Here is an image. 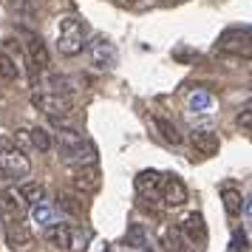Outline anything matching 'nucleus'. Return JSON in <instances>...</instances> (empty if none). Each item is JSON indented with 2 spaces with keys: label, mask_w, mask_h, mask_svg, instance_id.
<instances>
[{
  "label": "nucleus",
  "mask_w": 252,
  "mask_h": 252,
  "mask_svg": "<svg viewBox=\"0 0 252 252\" xmlns=\"http://www.w3.org/2000/svg\"><path fill=\"white\" fill-rule=\"evenodd\" d=\"M57 148H60V159L65 161V164H74V167H80V164H94V161H96V148H94L82 133L68 130V127L57 133Z\"/></svg>",
  "instance_id": "nucleus-1"
},
{
  "label": "nucleus",
  "mask_w": 252,
  "mask_h": 252,
  "mask_svg": "<svg viewBox=\"0 0 252 252\" xmlns=\"http://www.w3.org/2000/svg\"><path fill=\"white\" fill-rule=\"evenodd\" d=\"M88 43V26L77 14H65L57 23V48L65 57H77Z\"/></svg>",
  "instance_id": "nucleus-2"
},
{
  "label": "nucleus",
  "mask_w": 252,
  "mask_h": 252,
  "mask_svg": "<svg viewBox=\"0 0 252 252\" xmlns=\"http://www.w3.org/2000/svg\"><path fill=\"white\" fill-rule=\"evenodd\" d=\"M32 105L37 111H43L46 116H51V119H63V116L74 114V102L60 91H34L32 94Z\"/></svg>",
  "instance_id": "nucleus-3"
},
{
  "label": "nucleus",
  "mask_w": 252,
  "mask_h": 252,
  "mask_svg": "<svg viewBox=\"0 0 252 252\" xmlns=\"http://www.w3.org/2000/svg\"><path fill=\"white\" fill-rule=\"evenodd\" d=\"M0 170L9 179H26L32 173V161L20 148H14L12 142H0Z\"/></svg>",
  "instance_id": "nucleus-4"
},
{
  "label": "nucleus",
  "mask_w": 252,
  "mask_h": 252,
  "mask_svg": "<svg viewBox=\"0 0 252 252\" xmlns=\"http://www.w3.org/2000/svg\"><path fill=\"white\" fill-rule=\"evenodd\" d=\"M85 48H88V54H91V63L99 71H111L116 65V46L105 34H94L91 40L85 43Z\"/></svg>",
  "instance_id": "nucleus-5"
},
{
  "label": "nucleus",
  "mask_w": 252,
  "mask_h": 252,
  "mask_svg": "<svg viewBox=\"0 0 252 252\" xmlns=\"http://www.w3.org/2000/svg\"><path fill=\"white\" fill-rule=\"evenodd\" d=\"M216 48L218 51H229V54H244V57H250V26H232L227 32H221Z\"/></svg>",
  "instance_id": "nucleus-6"
},
{
  "label": "nucleus",
  "mask_w": 252,
  "mask_h": 252,
  "mask_svg": "<svg viewBox=\"0 0 252 252\" xmlns=\"http://www.w3.org/2000/svg\"><path fill=\"white\" fill-rule=\"evenodd\" d=\"M71 184H74V190L82 195H91V193H99V187H102V176H99V167H96V161L94 164H80L74 176H71Z\"/></svg>",
  "instance_id": "nucleus-7"
},
{
  "label": "nucleus",
  "mask_w": 252,
  "mask_h": 252,
  "mask_svg": "<svg viewBox=\"0 0 252 252\" xmlns=\"http://www.w3.org/2000/svg\"><path fill=\"white\" fill-rule=\"evenodd\" d=\"M159 195H161V201H164L167 207H182L184 201H187V184H184L176 173H170V176H161Z\"/></svg>",
  "instance_id": "nucleus-8"
},
{
  "label": "nucleus",
  "mask_w": 252,
  "mask_h": 252,
  "mask_svg": "<svg viewBox=\"0 0 252 252\" xmlns=\"http://www.w3.org/2000/svg\"><path fill=\"white\" fill-rule=\"evenodd\" d=\"M32 241H34V232L23 224V218H12L6 224V244L12 250H26V247H32Z\"/></svg>",
  "instance_id": "nucleus-9"
},
{
  "label": "nucleus",
  "mask_w": 252,
  "mask_h": 252,
  "mask_svg": "<svg viewBox=\"0 0 252 252\" xmlns=\"http://www.w3.org/2000/svg\"><path fill=\"white\" fill-rule=\"evenodd\" d=\"M182 235L190 244H204L207 241V224H204V216L201 213H190V216L182 221Z\"/></svg>",
  "instance_id": "nucleus-10"
},
{
  "label": "nucleus",
  "mask_w": 252,
  "mask_h": 252,
  "mask_svg": "<svg viewBox=\"0 0 252 252\" xmlns=\"http://www.w3.org/2000/svg\"><path fill=\"white\" fill-rule=\"evenodd\" d=\"M26 51H29V63H32V68L34 71H46L51 57H48V48L46 43L40 40L37 34H29V43H26Z\"/></svg>",
  "instance_id": "nucleus-11"
},
{
  "label": "nucleus",
  "mask_w": 252,
  "mask_h": 252,
  "mask_svg": "<svg viewBox=\"0 0 252 252\" xmlns=\"http://www.w3.org/2000/svg\"><path fill=\"white\" fill-rule=\"evenodd\" d=\"M190 142H193V150H195V153H201L204 159L216 156L218 148H221L218 136H216V133H210V130H195L193 136H190Z\"/></svg>",
  "instance_id": "nucleus-12"
},
{
  "label": "nucleus",
  "mask_w": 252,
  "mask_h": 252,
  "mask_svg": "<svg viewBox=\"0 0 252 252\" xmlns=\"http://www.w3.org/2000/svg\"><path fill=\"white\" fill-rule=\"evenodd\" d=\"M71 241H74V227H68V224H48L46 244L57 247V250H71Z\"/></svg>",
  "instance_id": "nucleus-13"
},
{
  "label": "nucleus",
  "mask_w": 252,
  "mask_h": 252,
  "mask_svg": "<svg viewBox=\"0 0 252 252\" xmlns=\"http://www.w3.org/2000/svg\"><path fill=\"white\" fill-rule=\"evenodd\" d=\"M133 184H136V193L145 195V198H153V195H159V187H161V173L156 170H142L133 179Z\"/></svg>",
  "instance_id": "nucleus-14"
},
{
  "label": "nucleus",
  "mask_w": 252,
  "mask_h": 252,
  "mask_svg": "<svg viewBox=\"0 0 252 252\" xmlns=\"http://www.w3.org/2000/svg\"><path fill=\"white\" fill-rule=\"evenodd\" d=\"M0 210H6L9 218H23L29 204L23 201V195L17 190H9V193H0Z\"/></svg>",
  "instance_id": "nucleus-15"
},
{
  "label": "nucleus",
  "mask_w": 252,
  "mask_h": 252,
  "mask_svg": "<svg viewBox=\"0 0 252 252\" xmlns=\"http://www.w3.org/2000/svg\"><path fill=\"white\" fill-rule=\"evenodd\" d=\"M20 74H23V68H20V57L17 54H9V51H0V80L6 82H14L20 80Z\"/></svg>",
  "instance_id": "nucleus-16"
},
{
  "label": "nucleus",
  "mask_w": 252,
  "mask_h": 252,
  "mask_svg": "<svg viewBox=\"0 0 252 252\" xmlns=\"http://www.w3.org/2000/svg\"><path fill=\"white\" fill-rule=\"evenodd\" d=\"M221 198H224V207H227L229 216H241V213H244V195H241V190L224 187V190H221Z\"/></svg>",
  "instance_id": "nucleus-17"
},
{
  "label": "nucleus",
  "mask_w": 252,
  "mask_h": 252,
  "mask_svg": "<svg viewBox=\"0 0 252 252\" xmlns=\"http://www.w3.org/2000/svg\"><path fill=\"white\" fill-rule=\"evenodd\" d=\"M153 125H156V130L161 133V139H164V142H170V145H179V142H182V133H179V127L173 125L170 119L156 116V119H153Z\"/></svg>",
  "instance_id": "nucleus-18"
},
{
  "label": "nucleus",
  "mask_w": 252,
  "mask_h": 252,
  "mask_svg": "<svg viewBox=\"0 0 252 252\" xmlns=\"http://www.w3.org/2000/svg\"><path fill=\"white\" fill-rule=\"evenodd\" d=\"M29 133V145L37 150H51V145H54V139H51V133H48L46 127H32V130H26Z\"/></svg>",
  "instance_id": "nucleus-19"
},
{
  "label": "nucleus",
  "mask_w": 252,
  "mask_h": 252,
  "mask_svg": "<svg viewBox=\"0 0 252 252\" xmlns=\"http://www.w3.org/2000/svg\"><path fill=\"white\" fill-rule=\"evenodd\" d=\"M17 193L23 195V201L26 204H37V201H43L46 198V187L40 182H26V184H20V190Z\"/></svg>",
  "instance_id": "nucleus-20"
},
{
  "label": "nucleus",
  "mask_w": 252,
  "mask_h": 252,
  "mask_svg": "<svg viewBox=\"0 0 252 252\" xmlns=\"http://www.w3.org/2000/svg\"><path fill=\"white\" fill-rule=\"evenodd\" d=\"M161 247L167 252H182L184 247H182V229H176V227H164L161 229Z\"/></svg>",
  "instance_id": "nucleus-21"
},
{
  "label": "nucleus",
  "mask_w": 252,
  "mask_h": 252,
  "mask_svg": "<svg viewBox=\"0 0 252 252\" xmlns=\"http://www.w3.org/2000/svg\"><path fill=\"white\" fill-rule=\"evenodd\" d=\"M125 244L130 250H142V247H148V235H145V227L142 224H130L125 232Z\"/></svg>",
  "instance_id": "nucleus-22"
},
{
  "label": "nucleus",
  "mask_w": 252,
  "mask_h": 252,
  "mask_svg": "<svg viewBox=\"0 0 252 252\" xmlns=\"http://www.w3.org/2000/svg\"><path fill=\"white\" fill-rule=\"evenodd\" d=\"M12 9L20 14V17L29 20V17H34L37 14V0H12Z\"/></svg>",
  "instance_id": "nucleus-23"
},
{
  "label": "nucleus",
  "mask_w": 252,
  "mask_h": 252,
  "mask_svg": "<svg viewBox=\"0 0 252 252\" xmlns=\"http://www.w3.org/2000/svg\"><path fill=\"white\" fill-rule=\"evenodd\" d=\"M34 218L37 221H43V224H54V221H51V210H46V207H43V201H37L34 204Z\"/></svg>",
  "instance_id": "nucleus-24"
},
{
  "label": "nucleus",
  "mask_w": 252,
  "mask_h": 252,
  "mask_svg": "<svg viewBox=\"0 0 252 252\" xmlns=\"http://www.w3.org/2000/svg\"><path fill=\"white\" fill-rule=\"evenodd\" d=\"M238 125L244 127V130H252V114H250V102L244 105V111L238 114Z\"/></svg>",
  "instance_id": "nucleus-25"
},
{
  "label": "nucleus",
  "mask_w": 252,
  "mask_h": 252,
  "mask_svg": "<svg viewBox=\"0 0 252 252\" xmlns=\"http://www.w3.org/2000/svg\"><path fill=\"white\" fill-rule=\"evenodd\" d=\"M210 99L207 96H190V105H207Z\"/></svg>",
  "instance_id": "nucleus-26"
},
{
  "label": "nucleus",
  "mask_w": 252,
  "mask_h": 252,
  "mask_svg": "<svg viewBox=\"0 0 252 252\" xmlns=\"http://www.w3.org/2000/svg\"><path fill=\"white\" fill-rule=\"evenodd\" d=\"M161 3H173V0H161Z\"/></svg>",
  "instance_id": "nucleus-27"
},
{
  "label": "nucleus",
  "mask_w": 252,
  "mask_h": 252,
  "mask_svg": "<svg viewBox=\"0 0 252 252\" xmlns=\"http://www.w3.org/2000/svg\"><path fill=\"white\" fill-rule=\"evenodd\" d=\"M125 3H136V0H125Z\"/></svg>",
  "instance_id": "nucleus-28"
}]
</instances>
